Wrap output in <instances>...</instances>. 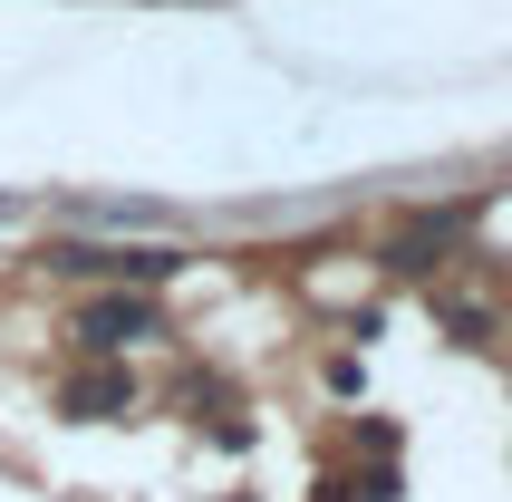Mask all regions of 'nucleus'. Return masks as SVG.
<instances>
[{"label":"nucleus","instance_id":"f257e3e1","mask_svg":"<svg viewBox=\"0 0 512 502\" xmlns=\"http://www.w3.org/2000/svg\"><path fill=\"white\" fill-rule=\"evenodd\" d=\"M58 271H107V280H174L184 251H58Z\"/></svg>","mask_w":512,"mask_h":502},{"label":"nucleus","instance_id":"f03ea898","mask_svg":"<svg viewBox=\"0 0 512 502\" xmlns=\"http://www.w3.org/2000/svg\"><path fill=\"white\" fill-rule=\"evenodd\" d=\"M78 425H97V416H126L136 406V387H126V367H87V377H68V396H58Z\"/></svg>","mask_w":512,"mask_h":502},{"label":"nucleus","instance_id":"7ed1b4c3","mask_svg":"<svg viewBox=\"0 0 512 502\" xmlns=\"http://www.w3.org/2000/svg\"><path fill=\"white\" fill-rule=\"evenodd\" d=\"M78 338H87V348H126V338H155V309L116 290V300H97V309L78 319Z\"/></svg>","mask_w":512,"mask_h":502}]
</instances>
